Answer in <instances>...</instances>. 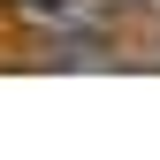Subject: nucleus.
<instances>
[{
  "label": "nucleus",
  "mask_w": 160,
  "mask_h": 160,
  "mask_svg": "<svg viewBox=\"0 0 160 160\" xmlns=\"http://www.w3.org/2000/svg\"><path fill=\"white\" fill-rule=\"evenodd\" d=\"M8 15L38 46H46V38H114L122 0H23V8H8Z\"/></svg>",
  "instance_id": "f257e3e1"
},
{
  "label": "nucleus",
  "mask_w": 160,
  "mask_h": 160,
  "mask_svg": "<svg viewBox=\"0 0 160 160\" xmlns=\"http://www.w3.org/2000/svg\"><path fill=\"white\" fill-rule=\"evenodd\" d=\"M122 8H160V0H122Z\"/></svg>",
  "instance_id": "f03ea898"
},
{
  "label": "nucleus",
  "mask_w": 160,
  "mask_h": 160,
  "mask_svg": "<svg viewBox=\"0 0 160 160\" xmlns=\"http://www.w3.org/2000/svg\"><path fill=\"white\" fill-rule=\"evenodd\" d=\"M0 8H23V0H0Z\"/></svg>",
  "instance_id": "7ed1b4c3"
}]
</instances>
